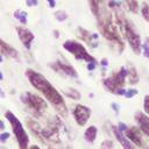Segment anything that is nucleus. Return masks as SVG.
<instances>
[{
  "label": "nucleus",
  "instance_id": "4be33fe9",
  "mask_svg": "<svg viewBox=\"0 0 149 149\" xmlns=\"http://www.w3.org/2000/svg\"><path fill=\"white\" fill-rule=\"evenodd\" d=\"M14 16L22 23V24H26L27 22H28V20H27V13L26 12H22V10H16L15 13H14Z\"/></svg>",
  "mask_w": 149,
  "mask_h": 149
},
{
  "label": "nucleus",
  "instance_id": "6e6552de",
  "mask_svg": "<svg viewBox=\"0 0 149 149\" xmlns=\"http://www.w3.org/2000/svg\"><path fill=\"white\" fill-rule=\"evenodd\" d=\"M55 72L62 74V76H65V77H70V78H77L78 77V72L77 70L69 63L66 62L65 59L63 58H59L55 62H51L50 65H49Z\"/></svg>",
  "mask_w": 149,
  "mask_h": 149
},
{
  "label": "nucleus",
  "instance_id": "1a4fd4ad",
  "mask_svg": "<svg viewBox=\"0 0 149 149\" xmlns=\"http://www.w3.org/2000/svg\"><path fill=\"white\" fill-rule=\"evenodd\" d=\"M72 114H73L74 121L77 122L78 126H85L91 118V108H88L85 105L77 104L73 107Z\"/></svg>",
  "mask_w": 149,
  "mask_h": 149
},
{
  "label": "nucleus",
  "instance_id": "b1692460",
  "mask_svg": "<svg viewBox=\"0 0 149 149\" xmlns=\"http://www.w3.org/2000/svg\"><path fill=\"white\" fill-rule=\"evenodd\" d=\"M113 148H114V143L111 140H105L100 144V149H113Z\"/></svg>",
  "mask_w": 149,
  "mask_h": 149
},
{
  "label": "nucleus",
  "instance_id": "2f4dec72",
  "mask_svg": "<svg viewBox=\"0 0 149 149\" xmlns=\"http://www.w3.org/2000/svg\"><path fill=\"white\" fill-rule=\"evenodd\" d=\"M107 63H108V62H107V59H106V58H104V59L101 61V65H102V66H106V65H107Z\"/></svg>",
  "mask_w": 149,
  "mask_h": 149
},
{
  "label": "nucleus",
  "instance_id": "f704fd0d",
  "mask_svg": "<svg viewBox=\"0 0 149 149\" xmlns=\"http://www.w3.org/2000/svg\"><path fill=\"white\" fill-rule=\"evenodd\" d=\"M29 149H41L38 146H31V147H29Z\"/></svg>",
  "mask_w": 149,
  "mask_h": 149
},
{
  "label": "nucleus",
  "instance_id": "f257e3e1",
  "mask_svg": "<svg viewBox=\"0 0 149 149\" xmlns=\"http://www.w3.org/2000/svg\"><path fill=\"white\" fill-rule=\"evenodd\" d=\"M26 77L28 78L30 85L43 95V98L54 107V109L62 118L68 116V107L63 95L42 73L33 69H27Z\"/></svg>",
  "mask_w": 149,
  "mask_h": 149
},
{
  "label": "nucleus",
  "instance_id": "39448f33",
  "mask_svg": "<svg viewBox=\"0 0 149 149\" xmlns=\"http://www.w3.org/2000/svg\"><path fill=\"white\" fill-rule=\"evenodd\" d=\"M5 116L6 119L8 120L10 127H12V130H13V134L15 135V139L17 141V144H19V148L20 149H28V144H29V136L27 134V132L24 130L21 121L15 116V114L10 111H7L5 113Z\"/></svg>",
  "mask_w": 149,
  "mask_h": 149
},
{
  "label": "nucleus",
  "instance_id": "cd10ccee",
  "mask_svg": "<svg viewBox=\"0 0 149 149\" xmlns=\"http://www.w3.org/2000/svg\"><path fill=\"white\" fill-rule=\"evenodd\" d=\"M95 66H97V63H94V62L88 63V64H87V70H94Z\"/></svg>",
  "mask_w": 149,
  "mask_h": 149
},
{
  "label": "nucleus",
  "instance_id": "423d86ee",
  "mask_svg": "<svg viewBox=\"0 0 149 149\" xmlns=\"http://www.w3.org/2000/svg\"><path fill=\"white\" fill-rule=\"evenodd\" d=\"M63 49L66 50L68 52H70L76 59L78 61H84L87 63H97L95 58L87 51V49L85 48V45L78 41L74 40H68L63 43Z\"/></svg>",
  "mask_w": 149,
  "mask_h": 149
},
{
  "label": "nucleus",
  "instance_id": "6ab92c4d",
  "mask_svg": "<svg viewBox=\"0 0 149 149\" xmlns=\"http://www.w3.org/2000/svg\"><path fill=\"white\" fill-rule=\"evenodd\" d=\"M64 94L70 98V99H73V100H79L80 99V93L78 90L73 88V87H69V88H65L64 90Z\"/></svg>",
  "mask_w": 149,
  "mask_h": 149
},
{
  "label": "nucleus",
  "instance_id": "9d476101",
  "mask_svg": "<svg viewBox=\"0 0 149 149\" xmlns=\"http://www.w3.org/2000/svg\"><path fill=\"white\" fill-rule=\"evenodd\" d=\"M15 31L19 36V40L21 41V43L23 44V47L26 49H30L31 44L35 40V35L33 34V31H30L28 28L23 27V26H17L15 28Z\"/></svg>",
  "mask_w": 149,
  "mask_h": 149
},
{
  "label": "nucleus",
  "instance_id": "aec40b11",
  "mask_svg": "<svg viewBox=\"0 0 149 149\" xmlns=\"http://www.w3.org/2000/svg\"><path fill=\"white\" fill-rule=\"evenodd\" d=\"M128 9L132 12V13H139L140 12V6H139V2L137 0H125Z\"/></svg>",
  "mask_w": 149,
  "mask_h": 149
},
{
  "label": "nucleus",
  "instance_id": "c85d7f7f",
  "mask_svg": "<svg viewBox=\"0 0 149 149\" xmlns=\"http://www.w3.org/2000/svg\"><path fill=\"white\" fill-rule=\"evenodd\" d=\"M136 93H137L136 90H130V91H128V94H126V97H127V98H130V97H133V95L136 94Z\"/></svg>",
  "mask_w": 149,
  "mask_h": 149
},
{
  "label": "nucleus",
  "instance_id": "bb28decb",
  "mask_svg": "<svg viewBox=\"0 0 149 149\" xmlns=\"http://www.w3.org/2000/svg\"><path fill=\"white\" fill-rule=\"evenodd\" d=\"M9 137V133H2L0 134V142H5Z\"/></svg>",
  "mask_w": 149,
  "mask_h": 149
},
{
  "label": "nucleus",
  "instance_id": "72a5a7b5",
  "mask_svg": "<svg viewBox=\"0 0 149 149\" xmlns=\"http://www.w3.org/2000/svg\"><path fill=\"white\" fill-rule=\"evenodd\" d=\"M54 35L56 36V38H58V36H59V33H58V30H54Z\"/></svg>",
  "mask_w": 149,
  "mask_h": 149
},
{
  "label": "nucleus",
  "instance_id": "7c9ffc66",
  "mask_svg": "<svg viewBox=\"0 0 149 149\" xmlns=\"http://www.w3.org/2000/svg\"><path fill=\"white\" fill-rule=\"evenodd\" d=\"M142 48H144V55H146V56L149 58V48H148L147 45H143Z\"/></svg>",
  "mask_w": 149,
  "mask_h": 149
},
{
  "label": "nucleus",
  "instance_id": "c756f323",
  "mask_svg": "<svg viewBox=\"0 0 149 149\" xmlns=\"http://www.w3.org/2000/svg\"><path fill=\"white\" fill-rule=\"evenodd\" d=\"M47 1H48V3H49L50 8H55V6H56V1H55V0H47Z\"/></svg>",
  "mask_w": 149,
  "mask_h": 149
},
{
  "label": "nucleus",
  "instance_id": "f03ea898",
  "mask_svg": "<svg viewBox=\"0 0 149 149\" xmlns=\"http://www.w3.org/2000/svg\"><path fill=\"white\" fill-rule=\"evenodd\" d=\"M113 10H114V20L116 26L119 27L121 35L127 40L133 52L136 55H140L142 50V42L135 24L126 16V14L120 7H116Z\"/></svg>",
  "mask_w": 149,
  "mask_h": 149
},
{
  "label": "nucleus",
  "instance_id": "f8f14e48",
  "mask_svg": "<svg viewBox=\"0 0 149 149\" xmlns=\"http://www.w3.org/2000/svg\"><path fill=\"white\" fill-rule=\"evenodd\" d=\"M112 130L114 133V136L116 137V140L120 142V144L122 146L123 149H135V144L133 142H130V140L119 129V127H115L113 126L112 127Z\"/></svg>",
  "mask_w": 149,
  "mask_h": 149
},
{
  "label": "nucleus",
  "instance_id": "5701e85b",
  "mask_svg": "<svg viewBox=\"0 0 149 149\" xmlns=\"http://www.w3.org/2000/svg\"><path fill=\"white\" fill-rule=\"evenodd\" d=\"M55 17L58 22H64L66 19H68V14L64 12V10H57L55 13Z\"/></svg>",
  "mask_w": 149,
  "mask_h": 149
},
{
  "label": "nucleus",
  "instance_id": "20e7f679",
  "mask_svg": "<svg viewBox=\"0 0 149 149\" xmlns=\"http://www.w3.org/2000/svg\"><path fill=\"white\" fill-rule=\"evenodd\" d=\"M128 74V70L126 68H121L118 72H114L109 77L105 78L102 80V84L105 88L114 94H126V91L123 90L126 84V78Z\"/></svg>",
  "mask_w": 149,
  "mask_h": 149
},
{
  "label": "nucleus",
  "instance_id": "ddd939ff",
  "mask_svg": "<svg viewBox=\"0 0 149 149\" xmlns=\"http://www.w3.org/2000/svg\"><path fill=\"white\" fill-rule=\"evenodd\" d=\"M0 55H2L5 57L14 58V59L19 58V51L14 47H12L7 42H5L2 38H0Z\"/></svg>",
  "mask_w": 149,
  "mask_h": 149
},
{
  "label": "nucleus",
  "instance_id": "f3484780",
  "mask_svg": "<svg viewBox=\"0 0 149 149\" xmlns=\"http://www.w3.org/2000/svg\"><path fill=\"white\" fill-rule=\"evenodd\" d=\"M97 135H98V128H97L95 126H90V127H87L86 130H85V133H84L85 140H86L87 142H90V143H92V142L95 141Z\"/></svg>",
  "mask_w": 149,
  "mask_h": 149
},
{
  "label": "nucleus",
  "instance_id": "412c9836",
  "mask_svg": "<svg viewBox=\"0 0 149 149\" xmlns=\"http://www.w3.org/2000/svg\"><path fill=\"white\" fill-rule=\"evenodd\" d=\"M140 12H141L143 19L149 22V5L147 2H142L141 7H140Z\"/></svg>",
  "mask_w": 149,
  "mask_h": 149
},
{
  "label": "nucleus",
  "instance_id": "393cba45",
  "mask_svg": "<svg viewBox=\"0 0 149 149\" xmlns=\"http://www.w3.org/2000/svg\"><path fill=\"white\" fill-rule=\"evenodd\" d=\"M143 111L147 115H149V94L146 95L143 99Z\"/></svg>",
  "mask_w": 149,
  "mask_h": 149
},
{
  "label": "nucleus",
  "instance_id": "a878e982",
  "mask_svg": "<svg viewBox=\"0 0 149 149\" xmlns=\"http://www.w3.org/2000/svg\"><path fill=\"white\" fill-rule=\"evenodd\" d=\"M26 5L28 7H34V6L38 5V1L37 0H26Z\"/></svg>",
  "mask_w": 149,
  "mask_h": 149
},
{
  "label": "nucleus",
  "instance_id": "9b49d317",
  "mask_svg": "<svg viewBox=\"0 0 149 149\" xmlns=\"http://www.w3.org/2000/svg\"><path fill=\"white\" fill-rule=\"evenodd\" d=\"M77 36H78L81 41H84L86 44L92 45V48H95L97 43H94V41L98 40V35H97V34H93V33H91V31H88V30H86V29L79 27L78 30H77Z\"/></svg>",
  "mask_w": 149,
  "mask_h": 149
},
{
  "label": "nucleus",
  "instance_id": "4468645a",
  "mask_svg": "<svg viewBox=\"0 0 149 149\" xmlns=\"http://www.w3.org/2000/svg\"><path fill=\"white\" fill-rule=\"evenodd\" d=\"M135 120H136L140 129L143 132V134L149 137V115H147L143 112H136Z\"/></svg>",
  "mask_w": 149,
  "mask_h": 149
},
{
  "label": "nucleus",
  "instance_id": "a211bd4d",
  "mask_svg": "<svg viewBox=\"0 0 149 149\" xmlns=\"http://www.w3.org/2000/svg\"><path fill=\"white\" fill-rule=\"evenodd\" d=\"M104 0H88V3H90V8H91V12L94 16L98 15L101 6L104 5Z\"/></svg>",
  "mask_w": 149,
  "mask_h": 149
},
{
  "label": "nucleus",
  "instance_id": "0eeeda50",
  "mask_svg": "<svg viewBox=\"0 0 149 149\" xmlns=\"http://www.w3.org/2000/svg\"><path fill=\"white\" fill-rule=\"evenodd\" d=\"M123 134L130 140V142H133L135 146L140 147L141 149H149V142L144 139L143 132L140 129V127H135V126L127 127Z\"/></svg>",
  "mask_w": 149,
  "mask_h": 149
},
{
  "label": "nucleus",
  "instance_id": "473e14b6",
  "mask_svg": "<svg viewBox=\"0 0 149 149\" xmlns=\"http://www.w3.org/2000/svg\"><path fill=\"white\" fill-rule=\"evenodd\" d=\"M3 129H5V123H3V121L0 120V130H3Z\"/></svg>",
  "mask_w": 149,
  "mask_h": 149
},
{
  "label": "nucleus",
  "instance_id": "c9c22d12",
  "mask_svg": "<svg viewBox=\"0 0 149 149\" xmlns=\"http://www.w3.org/2000/svg\"><path fill=\"white\" fill-rule=\"evenodd\" d=\"M3 79V76H2V72L0 71V80H2Z\"/></svg>",
  "mask_w": 149,
  "mask_h": 149
},
{
  "label": "nucleus",
  "instance_id": "7ed1b4c3",
  "mask_svg": "<svg viewBox=\"0 0 149 149\" xmlns=\"http://www.w3.org/2000/svg\"><path fill=\"white\" fill-rule=\"evenodd\" d=\"M21 101L26 106L27 111L34 116V118H41L44 115V113L48 109L47 100L38 94H35L33 92H23L21 94Z\"/></svg>",
  "mask_w": 149,
  "mask_h": 149
},
{
  "label": "nucleus",
  "instance_id": "dca6fc26",
  "mask_svg": "<svg viewBox=\"0 0 149 149\" xmlns=\"http://www.w3.org/2000/svg\"><path fill=\"white\" fill-rule=\"evenodd\" d=\"M128 74H127V79H128V83L130 85H135L139 83L140 80V77H139V72L136 70V68H134L133 65H130L128 69Z\"/></svg>",
  "mask_w": 149,
  "mask_h": 149
},
{
  "label": "nucleus",
  "instance_id": "2eb2a0df",
  "mask_svg": "<svg viewBox=\"0 0 149 149\" xmlns=\"http://www.w3.org/2000/svg\"><path fill=\"white\" fill-rule=\"evenodd\" d=\"M26 123H27L28 128L30 129V132H31L36 137H40L41 140L43 139V137H42V129H43V128H41V126L38 125V122H37L35 119H33V118H30V116H27V118H26Z\"/></svg>",
  "mask_w": 149,
  "mask_h": 149
}]
</instances>
